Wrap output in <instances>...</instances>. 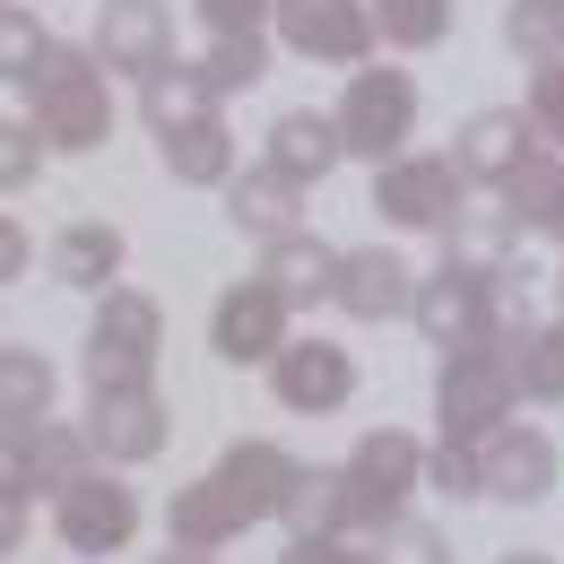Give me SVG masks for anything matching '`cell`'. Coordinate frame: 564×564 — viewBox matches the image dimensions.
<instances>
[{
	"label": "cell",
	"instance_id": "obj_1",
	"mask_svg": "<svg viewBox=\"0 0 564 564\" xmlns=\"http://www.w3.org/2000/svg\"><path fill=\"white\" fill-rule=\"evenodd\" d=\"M295 469H304V460H286L279 443H235L217 469H200L192 487L165 503V530H174V547H226V539H243L252 521L286 512Z\"/></svg>",
	"mask_w": 564,
	"mask_h": 564
},
{
	"label": "cell",
	"instance_id": "obj_2",
	"mask_svg": "<svg viewBox=\"0 0 564 564\" xmlns=\"http://www.w3.org/2000/svg\"><path fill=\"white\" fill-rule=\"evenodd\" d=\"M425 348L469 356V348H503V270H469V261H443L434 279H417V313Z\"/></svg>",
	"mask_w": 564,
	"mask_h": 564
},
{
	"label": "cell",
	"instance_id": "obj_3",
	"mask_svg": "<svg viewBox=\"0 0 564 564\" xmlns=\"http://www.w3.org/2000/svg\"><path fill=\"white\" fill-rule=\"evenodd\" d=\"M18 96H35V131L53 148H105L113 131V96H105V62L78 53V44H53L44 70L26 78Z\"/></svg>",
	"mask_w": 564,
	"mask_h": 564
},
{
	"label": "cell",
	"instance_id": "obj_4",
	"mask_svg": "<svg viewBox=\"0 0 564 564\" xmlns=\"http://www.w3.org/2000/svg\"><path fill=\"white\" fill-rule=\"evenodd\" d=\"M521 409V373H512V348H469L443 356V382H434V417H443V443H495Z\"/></svg>",
	"mask_w": 564,
	"mask_h": 564
},
{
	"label": "cell",
	"instance_id": "obj_5",
	"mask_svg": "<svg viewBox=\"0 0 564 564\" xmlns=\"http://www.w3.org/2000/svg\"><path fill=\"white\" fill-rule=\"evenodd\" d=\"M165 348V313L140 286H113L87 322V391H148V365Z\"/></svg>",
	"mask_w": 564,
	"mask_h": 564
},
{
	"label": "cell",
	"instance_id": "obj_6",
	"mask_svg": "<svg viewBox=\"0 0 564 564\" xmlns=\"http://www.w3.org/2000/svg\"><path fill=\"white\" fill-rule=\"evenodd\" d=\"M425 487V452L417 434H400V425H373V434H356L348 452V530H391V521H409V495Z\"/></svg>",
	"mask_w": 564,
	"mask_h": 564
},
{
	"label": "cell",
	"instance_id": "obj_7",
	"mask_svg": "<svg viewBox=\"0 0 564 564\" xmlns=\"http://www.w3.org/2000/svg\"><path fill=\"white\" fill-rule=\"evenodd\" d=\"M339 140H348V156H373V165L409 156V140H417V78L356 70L348 96H339Z\"/></svg>",
	"mask_w": 564,
	"mask_h": 564
},
{
	"label": "cell",
	"instance_id": "obj_8",
	"mask_svg": "<svg viewBox=\"0 0 564 564\" xmlns=\"http://www.w3.org/2000/svg\"><path fill=\"white\" fill-rule=\"evenodd\" d=\"M373 209L400 235H434L469 209V174H460V156H391L373 174Z\"/></svg>",
	"mask_w": 564,
	"mask_h": 564
},
{
	"label": "cell",
	"instance_id": "obj_9",
	"mask_svg": "<svg viewBox=\"0 0 564 564\" xmlns=\"http://www.w3.org/2000/svg\"><path fill=\"white\" fill-rule=\"evenodd\" d=\"M53 530H62L70 556H122L140 539V495L122 487L113 469H87V478H70L53 495Z\"/></svg>",
	"mask_w": 564,
	"mask_h": 564
},
{
	"label": "cell",
	"instance_id": "obj_10",
	"mask_svg": "<svg viewBox=\"0 0 564 564\" xmlns=\"http://www.w3.org/2000/svg\"><path fill=\"white\" fill-rule=\"evenodd\" d=\"M270 26H279L286 53H304V62H348V70H365L373 44H382L373 0H279Z\"/></svg>",
	"mask_w": 564,
	"mask_h": 564
},
{
	"label": "cell",
	"instance_id": "obj_11",
	"mask_svg": "<svg viewBox=\"0 0 564 564\" xmlns=\"http://www.w3.org/2000/svg\"><path fill=\"white\" fill-rule=\"evenodd\" d=\"M286 304L270 279H243V286H226L217 295V313H209V348L226 356V365H279L286 348Z\"/></svg>",
	"mask_w": 564,
	"mask_h": 564
},
{
	"label": "cell",
	"instance_id": "obj_12",
	"mask_svg": "<svg viewBox=\"0 0 564 564\" xmlns=\"http://www.w3.org/2000/svg\"><path fill=\"white\" fill-rule=\"evenodd\" d=\"M270 391H279L295 417H330L356 400V356L339 339H286L279 365H270Z\"/></svg>",
	"mask_w": 564,
	"mask_h": 564
},
{
	"label": "cell",
	"instance_id": "obj_13",
	"mask_svg": "<svg viewBox=\"0 0 564 564\" xmlns=\"http://www.w3.org/2000/svg\"><path fill=\"white\" fill-rule=\"evenodd\" d=\"M96 62L122 78H156L174 62V9L165 0H105L96 9Z\"/></svg>",
	"mask_w": 564,
	"mask_h": 564
},
{
	"label": "cell",
	"instance_id": "obj_14",
	"mask_svg": "<svg viewBox=\"0 0 564 564\" xmlns=\"http://www.w3.org/2000/svg\"><path fill=\"white\" fill-rule=\"evenodd\" d=\"M539 140H547V131H539V113H521V105H487V113H469V122H460V148H452V156H460V174H469V183L503 192V183L539 156Z\"/></svg>",
	"mask_w": 564,
	"mask_h": 564
},
{
	"label": "cell",
	"instance_id": "obj_15",
	"mask_svg": "<svg viewBox=\"0 0 564 564\" xmlns=\"http://www.w3.org/2000/svg\"><path fill=\"white\" fill-rule=\"evenodd\" d=\"M330 304L348 322H391V313H417V270L391 252V243H365V252H339V286Z\"/></svg>",
	"mask_w": 564,
	"mask_h": 564
},
{
	"label": "cell",
	"instance_id": "obj_16",
	"mask_svg": "<svg viewBox=\"0 0 564 564\" xmlns=\"http://www.w3.org/2000/svg\"><path fill=\"white\" fill-rule=\"evenodd\" d=\"M165 434H174V425H165V400H156V391H96V409H87V443H96L105 469L156 460Z\"/></svg>",
	"mask_w": 564,
	"mask_h": 564
},
{
	"label": "cell",
	"instance_id": "obj_17",
	"mask_svg": "<svg viewBox=\"0 0 564 564\" xmlns=\"http://www.w3.org/2000/svg\"><path fill=\"white\" fill-rule=\"evenodd\" d=\"M87 460H96V443H87V425H26V434H9V487L0 495H26V487H70L87 478Z\"/></svg>",
	"mask_w": 564,
	"mask_h": 564
},
{
	"label": "cell",
	"instance_id": "obj_18",
	"mask_svg": "<svg viewBox=\"0 0 564 564\" xmlns=\"http://www.w3.org/2000/svg\"><path fill=\"white\" fill-rule=\"evenodd\" d=\"M478 469H487V495L539 503V495L556 487V443H547L539 425H503L495 443H478Z\"/></svg>",
	"mask_w": 564,
	"mask_h": 564
},
{
	"label": "cell",
	"instance_id": "obj_19",
	"mask_svg": "<svg viewBox=\"0 0 564 564\" xmlns=\"http://www.w3.org/2000/svg\"><path fill=\"white\" fill-rule=\"evenodd\" d=\"M226 217H235V235L286 243V235H304V226H295V217H304V183L279 174V165H252V174L226 183Z\"/></svg>",
	"mask_w": 564,
	"mask_h": 564
},
{
	"label": "cell",
	"instance_id": "obj_20",
	"mask_svg": "<svg viewBox=\"0 0 564 564\" xmlns=\"http://www.w3.org/2000/svg\"><path fill=\"white\" fill-rule=\"evenodd\" d=\"M140 113H148V131L165 140V131H192V122H209L217 113V87L200 62H165L156 78H140Z\"/></svg>",
	"mask_w": 564,
	"mask_h": 564
},
{
	"label": "cell",
	"instance_id": "obj_21",
	"mask_svg": "<svg viewBox=\"0 0 564 564\" xmlns=\"http://www.w3.org/2000/svg\"><path fill=\"white\" fill-rule=\"evenodd\" d=\"M339 156H348L339 113H279V122H270V165H279V174H295V183H322Z\"/></svg>",
	"mask_w": 564,
	"mask_h": 564
},
{
	"label": "cell",
	"instance_id": "obj_22",
	"mask_svg": "<svg viewBox=\"0 0 564 564\" xmlns=\"http://www.w3.org/2000/svg\"><path fill=\"white\" fill-rule=\"evenodd\" d=\"M53 279L87 286V295H113L105 279H122V226H105V217L62 226V243H53Z\"/></svg>",
	"mask_w": 564,
	"mask_h": 564
},
{
	"label": "cell",
	"instance_id": "obj_23",
	"mask_svg": "<svg viewBox=\"0 0 564 564\" xmlns=\"http://www.w3.org/2000/svg\"><path fill=\"white\" fill-rule=\"evenodd\" d=\"M261 279L279 286L286 304H330V286H339V252L322 243V235H286L261 252Z\"/></svg>",
	"mask_w": 564,
	"mask_h": 564
},
{
	"label": "cell",
	"instance_id": "obj_24",
	"mask_svg": "<svg viewBox=\"0 0 564 564\" xmlns=\"http://www.w3.org/2000/svg\"><path fill=\"white\" fill-rule=\"evenodd\" d=\"M165 174H174V183H200V192H226V183H235V131H226V122H192V131H165Z\"/></svg>",
	"mask_w": 564,
	"mask_h": 564
},
{
	"label": "cell",
	"instance_id": "obj_25",
	"mask_svg": "<svg viewBox=\"0 0 564 564\" xmlns=\"http://www.w3.org/2000/svg\"><path fill=\"white\" fill-rule=\"evenodd\" d=\"M279 521L295 539H339V530H348V469H295Z\"/></svg>",
	"mask_w": 564,
	"mask_h": 564
},
{
	"label": "cell",
	"instance_id": "obj_26",
	"mask_svg": "<svg viewBox=\"0 0 564 564\" xmlns=\"http://www.w3.org/2000/svg\"><path fill=\"white\" fill-rule=\"evenodd\" d=\"M44 409H53V365L35 348H0V425L26 434V425H44Z\"/></svg>",
	"mask_w": 564,
	"mask_h": 564
},
{
	"label": "cell",
	"instance_id": "obj_27",
	"mask_svg": "<svg viewBox=\"0 0 564 564\" xmlns=\"http://www.w3.org/2000/svg\"><path fill=\"white\" fill-rule=\"evenodd\" d=\"M443 235H452V261H469V270H503V252H512L521 217L495 200V209H460L452 226H443Z\"/></svg>",
	"mask_w": 564,
	"mask_h": 564
},
{
	"label": "cell",
	"instance_id": "obj_28",
	"mask_svg": "<svg viewBox=\"0 0 564 564\" xmlns=\"http://www.w3.org/2000/svg\"><path fill=\"white\" fill-rule=\"evenodd\" d=\"M495 200L521 217V226H556V209H564V156H547V148H539V156H530V165H521Z\"/></svg>",
	"mask_w": 564,
	"mask_h": 564
},
{
	"label": "cell",
	"instance_id": "obj_29",
	"mask_svg": "<svg viewBox=\"0 0 564 564\" xmlns=\"http://www.w3.org/2000/svg\"><path fill=\"white\" fill-rule=\"evenodd\" d=\"M373 26H382V44H400V53H434V44L452 35V0H373Z\"/></svg>",
	"mask_w": 564,
	"mask_h": 564
},
{
	"label": "cell",
	"instance_id": "obj_30",
	"mask_svg": "<svg viewBox=\"0 0 564 564\" xmlns=\"http://www.w3.org/2000/svg\"><path fill=\"white\" fill-rule=\"evenodd\" d=\"M503 44L530 53V62H556L564 53V0H512L503 9Z\"/></svg>",
	"mask_w": 564,
	"mask_h": 564
},
{
	"label": "cell",
	"instance_id": "obj_31",
	"mask_svg": "<svg viewBox=\"0 0 564 564\" xmlns=\"http://www.w3.org/2000/svg\"><path fill=\"white\" fill-rule=\"evenodd\" d=\"M512 373H521V400H564V322L512 339Z\"/></svg>",
	"mask_w": 564,
	"mask_h": 564
},
{
	"label": "cell",
	"instance_id": "obj_32",
	"mask_svg": "<svg viewBox=\"0 0 564 564\" xmlns=\"http://www.w3.org/2000/svg\"><path fill=\"white\" fill-rule=\"evenodd\" d=\"M44 53H53V35L26 18V0H9L0 9V70H9V87H26V78L44 70Z\"/></svg>",
	"mask_w": 564,
	"mask_h": 564
},
{
	"label": "cell",
	"instance_id": "obj_33",
	"mask_svg": "<svg viewBox=\"0 0 564 564\" xmlns=\"http://www.w3.org/2000/svg\"><path fill=\"white\" fill-rule=\"evenodd\" d=\"M200 70H209V87H217V96H235V87L270 78V44H261V35H217L209 53H200Z\"/></svg>",
	"mask_w": 564,
	"mask_h": 564
},
{
	"label": "cell",
	"instance_id": "obj_34",
	"mask_svg": "<svg viewBox=\"0 0 564 564\" xmlns=\"http://www.w3.org/2000/svg\"><path fill=\"white\" fill-rule=\"evenodd\" d=\"M44 131H35V122H26V113H9V122H0V183H9V192H26V183H35V165H44Z\"/></svg>",
	"mask_w": 564,
	"mask_h": 564
},
{
	"label": "cell",
	"instance_id": "obj_35",
	"mask_svg": "<svg viewBox=\"0 0 564 564\" xmlns=\"http://www.w3.org/2000/svg\"><path fill=\"white\" fill-rule=\"evenodd\" d=\"M373 564H452V547H443V530H425V521H391L382 547H373Z\"/></svg>",
	"mask_w": 564,
	"mask_h": 564
},
{
	"label": "cell",
	"instance_id": "obj_36",
	"mask_svg": "<svg viewBox=\"0 0 564 564\" xmlns=\"http://www.w3.org/2000/svg\"><path fill=\"white\" fill-rule=\"evenodd\" d=\"M425 478H434V487L452 495V503H460V495H487V469H478V452H469V443H434Z\"/></svg>",
	"mask_w": 564,
	"mask_h": 564
},
{
	"label": "cell",
	"instance_id": "obj_37",
	"mask_svg": "<svg viewBox=\"0 0 564 564\" xmlns=\"http://www.w3.org/2000/svg\"><path fill=\"white\" fill-rule=\"evenodd\" d=\"M530 113H539V131H547V148H564V53H556V62H539V70H530Z\"/></svg>",
	"mask_w": 564,
	"mask_h": 564
},
{
	"label": "cell",
	"instance_id": "obj_38",
	"mask_svg": "<svg viewBox=\"0 0 564 564\" xmlns=\"http://www.w3.org/2000/svg\"><path fill=\"white\" fill-rule=\"evenodd\" d=\"M209 35H261V18H279V0H200Z\"/></svg>",
	"mask_w": 564,
	"mask_h": 564
},
{
	"label": "cell",
	"instance_id": "obj_39",
	"mask_svg": "<svg viewBox=\"0 0 564 564\" xmlns=\"http://www.w3.org/2000/svg\"><path fill=\"white\" fill-rule=\"evenodd\" d=\"M279 564H373L365 547H348V539H286Z\"/></svg>",
	"mask_w": 564,
	"mask_h": 564
},
{
	"label": "cell",
	"instance_id": "obj_40",
	"mask_svg": "<svg viewBox=\"0 0 564 564\" xmlns=\"http://www.w3.org/2000/svg\"><path fill=\"white\" fill-rule=\"evenodd\" d=\"M156 564H217V547H165Z\"/></svg>",
	"mask_w": 564,
	"mask_h": 564
},
{
	"label": "cell",
	"instance_id": "obj_41",
	"mask_svg": "<svg viewBox=\"0 0 564 564\" xmlns=\"http://www.w3.org/2000/svg\"><path fill=\"white\" fill-rule=\"evenodd\" d=\"M495 564H556V556H539V547H512V556H495Z\"/></svg>",
	"mask_w": 564,
	"mask_h": 564
},
{
	"label": "cell",
	"instance_id": "obj_42",
	"mask_svg": "<svg viewBox=\"0 0 564 564\" xmlns=\"http://www.w3.org/2000/svg\"><path fill=\"white\" fill-rule=\"evenodd\" d=\"M547 235H556V243H564V209H556V226H547Z\"/></svg>",
	"mask_w": 564,
	"mask_h": 564
},
{
	"label": "cell",
	"instance_id": "obj_43",
	"mask_svg": "<svg viewBox=\"0 0 564 564\" xmlns=\"http://www.w3.org/2000/svg\"><path fill=\"white\" fill-rule=\"evenodd\" d=\"M556 286H564V270H556Z\"/></svg>",
	"mask_w": 564,
	"mask_h": 564
}]
</instances>
